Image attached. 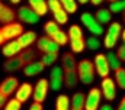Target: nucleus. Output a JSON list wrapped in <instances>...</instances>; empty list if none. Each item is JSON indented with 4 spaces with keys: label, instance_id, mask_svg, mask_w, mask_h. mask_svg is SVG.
<instances>
[{
    "label": "nucleus",
    "instance_id": "7ed1b4c3",
    "mask_svg": "<svg viewBox=\"0 0 125 110\" xmlns=\"http://www.w3.org/2000/svg\"><path fill=\"white\" fill-rule=\"evenodd\" d=\"M80 19H82V23L87 28L93 35L99 36V35H102V33H103V28H102V25L96 20L94 15L89 13V12H84V13H82Z\"/></svg>",
    "mask_w": 125,
    "mask_h": 110
},
{
    "label": "nucleus",
    "instance_id": "c85d7f7f",
    "mask_svg": "<svg viewBox=\"0 0 125 110\" xmlns=\"http://www.w3.org/2000/svg\"><path fill=\"white\" fill-rule=\"evenodd\" d=\"M68 39L70 41H76V39H80V38H83V30H82V28L79 26V25H71V26L68 28Z\"/></svg>",
    "mask_w": 125,
    "mask_h": 110
},
{
    "label": "nucleus",
    "instance_id": "4d7b16f0",
    "mask_svg": "<svg viewBox=\"0 0 125 110\" xmlns=\"http://www.w3.org/2000/svg\"><path fill=\"white\" fill-rule=\"evenodd\" d=\"M0 6H1V3H0Z\"/></svg>",
    "mask_w": 125,
    "mask_h": 110
},
{
    "label": "nucleus",
    "instance_id": "423d86ee",
    "mask_svg": "<svg viewBox=\"0 0 125 110\" xmlns=\"http://www.w3.org/2000/svg\"><path fill=\"white\" fill-rule=\"evenodd\" d=\"M48 90H50V82H48V80H45V78L38 80V82L33 87V101L44 103L45 99H47Z\"/></svg>",
    "mask_w": 125,
    "mask_h": 110
},
{
    "label": "nucleus",
    "instance_id": "6e6552de",
    "mask_svg": "<svg viewBox=\"0 0 125 110\" xmlns=\"http://www.w3.org/2000/svg\"><path fill=\"white\" fill-rule=\"evenodd\" d=\"M94 70L97 73V75H100L102 78H106L109 77V71H111V67H109V62H108V58L105 54H97L94 56Z\"/></svg>",
    "mask_w": 125,
    "mask_h": 110
},
{
    "label": "nucleus",
    "instance_id": "a19ab883",
    "mask_svg": "<svg viewBox=\"0 0 125 110\" xmlns=\"http://www.w3.org/2000/svg\"><path fill=\"white\" fill-rule=\"evenodd\" d=\"M29 110H42V103H36V101H33L31 104V107Z\"/></svg>",
    "mask_w": 125,
    "mask_h": 110
},
{
    "label": "nucleus",
    "instance_id": "de8ad7c7",
    "mask_svg": "<svg viewBox=\"0 0 125 110\" xmlns=\"http://www.w3.org/2000/svg\"><path fill=\"white\" fill-rule=\"evenodd\" d=\"M121 36H122V41H124V44H125V29L122 30V33H121Z\"/></svg>",
    "mask_w": 125,
    "mask_h": 110
},
{
    "label": "nucleus",
    "instance_id": "9b49d317",
    "mask_svg": "<svg viewBox=\"0 0 125 110\" xmlns=\"http://www.w3.org/2000/svg\"><path fill=\"white\" fill-rule=\"evenodd\" d=\"M19 85L21 84H19V80L16 77H7V78H4L0 82V93L4 94L6 97H9L10 94H13L18 90Z\"/></svg>",
    "mask_w": 125,
    "mask_h": 110
},
{
    "label": "nucleus",
    "instance_id": "cd10ccee",
    "mask_svg": "<svg viewBox=\"0 0 125 110\" xmlns=\"http://www.w3.org/2000/svg\"><path fill=\"white\" fill-rule=\"evenodd\" d=\"M58 59V52H45L41 55V61L45 67H51Z\"/></svg>",
    "mask_w": 125,
    "mask_h": 110
},
{
    "label": "nucleus",
    "instance_id": "e433bc0d",
    "mask_svg": "<svg viewBox=\"0 0 125 110\" xmlns=\"http://www.w3.org/2000/svg\"><path fill=\"white\" fill-rule=\"evenodd\" d=\"M21 107H22V103L18 99H10V100H7L4 110H21Z\"/></svg>",
    "mask_w": 125,
    "mask_h": 110
},
{
    "label": "nucleus",
    "instance_id": "2f4dec72",
    "mask_svg": "<svg viewBox=\"0 0 125 110\" xmlns=\"http://www.w3.org/2000/svg\"><path fill=\"white\" fill-rule=\"evenodd\" d=\"M106 58H108V62H109L111 70L116 71V70H119V68H121V61H119V58L116 56V54L109 52V54H106Z\"/></svg>",
    "mask_w": 125,
    "mask_h": 110
},
{
    "label": "nucleus",
    "instance_id": "c03bdc74",
    "mask_svg": "<svg viewBox=\"0 0 125 110\" xmlns=\"http://www.w3.org/2000/svg\"><path fill=\"white\" fill-rule=\"evenodd\" d=\"M99 110H114V107H112L109 103H106V104H102V106L99 107Z\"/></svg>",
    "mask_w": 125,
    "mask_h": 110
},
{
    "label": "nucleus",
    "instance_id": "4be33fe9",
    "mask_svg": "<svg viewBox=\"0 0 125 110\" xmlns=\"http://www.w3.org/2000/svg\"><path fill=\"white\" fill-rule=\"evenodd\" d=\"M70 103H71V107H73V109H84L86 96H84L82 91L74 93L73 97H70Z\"/></svg>",
    "mask_w": 125,
    "mask_h": 110
},
{
    "label": "nucleus",
    "instance_id": "5fc2aeb1",
    "mask_svg": "<svg viewBox=\"0 0 125 110\" xmlns=\"http://www.w3.org/2000/svg\"><path fill=\"white\" fill-rule=\"evenodd\" d=\"M122 1H124V6H125V0H122Z\"/></svg>",
    "mask_w": 125,
    "mask_h": 110
},
{
    "label": "nucleus",
    "instance_id": "09e8293b",
    "mask_svg": "<svg viewBox=\"0 0 125 110\" xmlns=\"http://www.w3.org/2000/svg\"><path fill=\"white\" fill-rule=\"evenodd\" d=\"M19 1H21V0H10V3H13V4H18Z\"/></svg>",
    "mask_w": 125,
    "mask_h": 110
},
{
    "label": "nucleus",
    "instance_id": "f03ea898",
    "mask_svg": "<svg viewBox=\"0 0 125 110\" xmlns=\"http://www.w3.org/2000/svg\"><path fill=\"white\" fill-rule=\"evenodd\" d=\"M0 32L1 35L4 36L6 41H13V39H18L25 30L22 23H18V22H13V23H7V25H3L0 28Z\"/></svg>",
    "mask_w": 125,
    "mask_h": 110
},
{
    "label": "nucleus",
    "instance_id": "c756f323",
    "mask_svg": "<svg viewBox=\"0 0 125 110\" xmlns=\"http://www.w3.org/2000/svg\"><path fill=\"white\" fill-rule=\"evenodd\" d=\"M44 32H45V35L47 36H52L54 33H57L58 30H60V26H58V23L55 22V20H50V22H47L45 25H44Z\"/></svg>",
    "mask_w": 125,
    "mask_h": 110
},
{
    "label": "nucleus",
    "instance_id": "6e6d98bb",
    "mask_svg": "<svg viewBox=\"0 0 125 110\" xmlns=\"http://www.w3.org/2000/svg\"><path fill=\"white\" fill-rule=\"evenodd\" d=\"M64 110H70V109H64Z\"/></svg>",
    "mask_w": 125,
    "mask_h": 110
},
{
    "label": "nucleus",
    "instance_id": "49530a36",
    "mask_svg": "<svg viewBox=\"0 0 125 110\" xmlns=\"http://www.w3.org/2000/svg\"><path fill=\"white\" fill-rule=\"evenodd\" d=\"M4 41H6V39H4V36L1 35V32H0V45H3V44H4Z\"/></svg>",
    "mask_w": 125,
    "mask_h": 110
},
{
    "label": "nucleus",
    "instance_id": "bb28decb",
    "mask_svg": "<svg viewBox=\"0 0 125 110\" xmlns=\"http://www.w3.org/2000/svg\"><path fill=\"white\" fill-rule=\"evenodd\" d=\"M51 38H52V41H54L58 46H64V45H67V42H68V35H67L64 30H61V29H60L57 33H54Z\"/></svg>",
    "mask_w": 125,
    "mask_h": 110
},
{
    "label": "nucleus",
    "instance_id": "1a4fd4ad",
    "mask_svg": "<svg viewBox=\"0 0 125 110\" xmlns=\"http://www.w3.org/2000/svg\"><path fill=\"white\" fill-rule=\"evenodd\" d=\"M100 99H102L100 88H92L87 93V96H86L84 110H99V107H100Z\"/></svg>",
    "mask_w": 125,
    "mask_h": 110
},
{
    "label": "nucleus",
    "instance_id": "72a5a7b5",
    "mask_svg": "<svg viewBox=\"0 0 125 110\" xmlns=\"http://www.w3.org/2000/svg\"><path fill=\"white\" fill-rule=\"evenodd\" d=\"M52 15H54V20H55L58 25H64V23H67V20H68V13H67L64 9H60V10L54 12Z\"/></svg>",
    "mask_w": 125,
    "mask_h": 110
},
{
    "label": "nucleus",
    "instance_id": "6ab92c4d",
    "mask_svg": "<svg viewBox=\"0 0 125 110\" xmlns=\"http://www.w3.org/2000/svg\"><path fill=\"white\" fill-rule=\"evenodd\" d=\"M29 1V7L38 15V16H44L48 12V4L45 0H28Z\"/></svg>",
    "mask_w": 125,
    "mask_h": 110
},
{
    "label": "nucleus",
    "instance_id": "473e14b6",
    "mask_svg": "<svg viewBox=\"0 0 125 110\" xmlns=\"http://www.w3.org/2000/svg\"><path fill=\"white\" fill-rule=\"evenodd\" d=\"M62 9L67 12V13H76L77 12V3L76 0H60Z\"/></svg>",
    "mask_w": 125,
    "mask_h": 110
},
{
    "label": "nucleus",
    "instance_id": "f257e3e1",
    "mask_svg": "<svg viewBox=\"0 0 125 110\" xmlns=\"http://www.w3.org/2000/svg\"><path fill=\"white\" fill-rule=\"evenodd\" d=\"M121 29H122V28H121V23H118V22H112V23L109 25V29H108V32H106V35H105V39H103V45H105L106 48H114V46L116 45L118 38H119V35L122 33Z\"/></svg>",
    "mask_w": 125,
    "mask_h": 110
},
{
    "label": "nucleus",
    "instance_id": "0eeeda50",
    "mask_svg": "<svg viewBox=\"0 0 125 110\" xmlns=\"http://www.w3.org/2000/svg\"><path fill=\"white\" fill-rule=\"evenodd\" d=\"M48 82H50V88L54 91L62 88V85H64V70H62V67H52Z\"/></svg>",
    "mask_w": 125,
    "mask_h": 110
},
{
    "label": "nucleus",
    "instance_id": "2eb2a0df",
    "mask_svg": "<svg viewBox=\"0 0 125 110\" xmlns=\"http://www.w3.org/2000/svg\"><path fill=\"white\" fill-rule=\"evenodd\" d=\"M44 68H45V65L42 64V61H32L22 68V71L26 77H33V75L41 74L44 71Z\"/></svg>",
    "mask_w": 125,
    "mask_h": 110
},
{
    "label": "nucleus",
    "instance_id": "dca6fc26",
    "mask_svg": "<svg viewBox=\"0 0 125 110\" xmlns=\"http://www.w3.org/2000/svg\"><path fill=\"white\" fill-rule=\"evenodd\" d=\"M18 41H19V44L22 45V48L25 49V48H29L33 42L38 41V36H36V33H35L33 30H25V32L18 38Z\"/></svg>",
    "mask_w": 125,
    "mask_h": 110
},
{
    "label": "nucleus",
    "instance_id": "603ef678",
    "mask_svg": "<svg viewBox=\"0 0 125 110\" xmlns=\"http://www.w3.org/2000/svg\"><path fill=\"white\" fill-rule=\"evenodd\" d=\"M109 1H111V3H112V1H116V0H109Z\"/></svg>",
    "mask_w": 125,
    "mask_h": 110
},
{
    "label": "nucleus",
    "instance_id": "aec40b11",
    "mask_svg": "<svg viewBox=\"0 0 125 110\" xmlns=\"http://www.w3.org/2000/svg\"><path fill=\"white\" fill-rule=\"evenodd\" d=\"M77 74H94V64L90 59H82L77 62Z\"/></svg>",
    "mask_w": 125,
    "mask_h": 110
},
{
    "label": "nucleus",
    "instance_id": "412c9836",
    "mask_svg": "<svg viewBox=\"0 0 125 110\" xmlns=\"http://www.w3.org/2000/svg\"><path fill=\"white\" fill-rule=\"evenodd\" d=\"M79 82V74L76 71H64V85L67 88H74Z\"/></svg>",
    "mask_w": 125,
    "mask_h": 110
},
{
    "label": "nucleus",
    "instance_id": "a18cd8bd",
    "mask_svg": "<svg viewBox=\"0 0 125 110\" xmlns=\"http://www.w3.org/2000/svg\"><path fill=\"white\" fill-rule=\"evenodd\" d=\"M102 1H103V0H90V3H92L93 6H99Z\"/></svg>",
    "mask_w": 125,
    "mask_h": 110
},
{
    "label": "nucleus",
    "instance_id": "9d476101",
    "mask_svg": "<svg viewBox=\"0 0 125 110\" xmlns=\"http://www.w3.org/2000/svg\"><path fill=\"white\" fill-rule=\"evenodd\" d=\"M36 48H38V51H41L42 54H45V52H58V51H60V46L52 41V38H50V36H47V35L38 38V41H36Z\"/></svg>",
    "mask_w": 125,
    "mask_h": 110
},
{
    "label": "nucleus",
    "instance_id": "f704fd0d",
    "mask_svg": "<svg viewBox=\"0 0 125 110\" xmlns=\"http://www.w3.org/2000/svg\"><path fill=\"white\" fill-rule=\"evenodd\" d=\"M86 46L90 49V51H97L100 48V41L96 38V36H89L86 39Z\"/></svg>",
    "mask_w": 125,
    "mask_h": 110
},
{
    "label": "nucleus",
    "instance_id": "a878e982",
    "mask_svg": "<svg viewBox=\"0 0 125 110\" xmlns=\"http://www.w3.org/2000/svg\"><path fill=\"white\" fill-rule=\"evenodd\" d=\"M70 46H71L73 54H80L86 48V39L80 38V39H76V41H70Z\"/></svg>",
    "mask_w": 125,
    "mask_h": 110
},
{
    "label": "nucleus",
    "instance_id": "f8f14e48",
    "mask_svg": "<svg viewBox=\"0 0 125 110\" xmlns=\"http://www.w3.org/2000/svg\"><path fill=\"white\" fill-rule=\"evenodd\" d=\"M32 94H33V87H32V84H29V82H22V85H19L18 90H16V97H15V99H18V100L23 104L25 101H28V100L31 99Z\"/></svg>",
    "mask_w": 125,
    "mask_h": 110
},
{
    "label": "nucleus",
    "instance_id": "58836bf2",
    "mask_svg": "<svg viewBox=\"0 0 125 110\" xmlns=\"http://www.w3.org/2000/svg\"><path fill=\"white\" fill-rule=\"evenodd\" d=\"M47 4H48V9H50L52 13H54V12H57V10H60V9H62L60 0H48V1H47Z\"/></svg>",
    "mask_w": 125,
    "mask_h": 110
},
{
    "label": "nucleus",
    "instance_id": "4c0bfd02",
    "mask_svg": "<svg viewBox=\"0 0 125 110\" xmlns=\"http://www.w3.org/2000/svg\"><path fill=\"white\" fill-rule=\"evenodd\" d=\"M79 81L83 84H92L94 81V74H79Z\"/></svg>",
    "mask_w": 125,
    "mask_h": 110
},
{
    "label": "nucleus",
    "instance_id": "3c124183",
    "mask_svg": "<svg viewBox=\"0 0 125 110\" xmlns=\"http://www.w3.org/2000/svg\"><path fill=\"white\" fill-rule=\"evenodd\" d=\"M70 110H84V109H73V107H71Z\"/></svg>",
    "mask_w": 125,
    "mask_h": 110
},
{
    "label": "nucleus",
    "instance_id": "37998d69",
    "mask_svg": "<svg viewBox=\"0 0 125 110\" xmlns=\"http://www.w3.org/2000/svg\"><path fill=\"white\" fill-rule=\"evenodd\" d=\"M116 110H125V96L121 99V101H119V104H118V109Z\"/></svg>",
    "mask_w": 125,
    "mask_h": 110
},
{
    "label": "nucleus",
    "instance_id": "5701e85b",
    "mask_svg": "<svg viewBox=\"0 0 125 110\" xmlns=\"http://www.w3.org/2000/svg\"><path fill=\"white\" fill-rule=\"evenodd\" d=\"M94 18L96 20L100 23V25H105V23H109L111 19H112V13L109 9H99L96 13H94Z\"/></svg>",
    "mask_w": 125,
    "mask_h": 110
},
{
    "label": "nucleus",
    "instance_id": "864d4df0",
    "mask_svg": "<svg viewBox=\"0 0 125 110\" xmlns=\"http://www.w3.org/2000/svg\"><path fill=\"white\" fill-rule=\"evenodd\" d=\"M124 22H125V12H124Z\"/></svg>",
    "mask_w": 125,
    "mask_h": 110
},
{
    "label": "nucleus",
    "instance_id": "39448f33",
    "mask_svg": "<svg viewBox=\"0 0 125 110\" xmlns=\"http://www.w3.org/2000/svg\"><path fill=\"white\" fill-rule=\"evenodd\" d=\"M100 91L103 94V97L108 100V101H112L116 99V82L115 80L106 77V78H102V84H100Z\"/></svg>",
    "mask_w": 125,
    "mask_h": 110
},
{
    "label": "nucleus",
    "instance_id": "4468645a",
    "mask_svg": "<svg viewBox=\"0 0 125 110\" xmlns=\"http://www.w3.org/2000/svg\"><path fill=\"white\" fill-rule=\"evenodd\" d=\"M22 45L19 44V41L16 39V41H9L7 44H4V46H3V55L6 56V58H12V56H16V55H19L22 52Z\"/></svg>",
    "mask_w": 125,
    "mask_h": 110
},
{
    "label": "nucleus",
    "instance_id": "79ce46f5",
    "mask_svg": "<svg viewBox=\"0 0 125 110\" xmlns=\"http://www.w3.org/2000/svg\"><path fill=\"white\" fill-rule=\"evenodd\" d=\"M6 103H7V97H6L4 94H1V93H0V109H1V107H4V106H6Z\"/></svg>",
    "mask_w": 125,
    "mask_h": 110
},
{
    "label": "nucleus",
    "instance_id": "ea45409f",
    "mask_svg": "<svg viewBox=\"0 0 125 110\" xmlns=\"http://www.w3.org/2000/svg\"><path fill=\"white\" fill-rule=\"evenodd\" d=\"M116 56L119 58V61L125 62V44H124V45H121V46L118 48V51H116Z\"/></svg>",
    "mask_w": 125,
    "mask_h": 110
},
{
    "label": "nucleus",
    "instance_id": "393cba45",
    "mask_svg": "<svg viewBox=\"0 0 125 110\" xmlns=\"http://www.w3.org/2000/svg\"><path fill=\"white\" fill-rule=\"evenodd\" d=\"M70 107H71L70 97L65 96V94H60L57 97V101H55V110H64V109H70Z\"/></svg>",
    "mask_w": 125,
    "mask_h": 110
},
{
    "label": "nucleus",
    "instance_id": "20e7f679",
    "mask_svg": "<svg viewBox=\"0 0 125 110\" xmlns=\"http://www.w3.org/2000/svg\"><path fill=\"white\" fill-rule=\"evenodd\" d=\"M18 15V19L23 23H28V25H33V23H38L39 22V18L33 10H32L29 6H21L16 12Z\"/></svg>",
    "mask_w": 125,
    "mask_h": 110
},
{
    "label": "nucleus",
    "instance_id": "7c9ffc66",
    "mask_svg": "<svg viewBox=\"0 0 125 110\" xmlns=\"http://www.w3.org/2000/svg\"><path fill=\"white\" fill-rule=\"evenodd\" d=\"M115 82H116V87L125 90V68H119L115 71Z\"/></svg>",
    "mask_w": 125,
    "mask_h": 110
},
{
    "label": "nucleus",
    "instance_id": "f3484780",
    "mask_svg": "<svg viewBox=\"0 0 125 110\" xmlns=\"http://www.w3.org/2000/svg\"><path fill=\"white\" fill-rule=\"evenodd\" d=\"M61 67L64 71H76L77 70V61H76L73 52H65L61 58Z\"/></svg>",
    "mask_w": 125,
    "mask_h": 110
},
{
    "label": "nucleus",
    "instance_id": "ddd939ff",
    "mask_svg": "<svg viewBox=\"0 0 125 110\" xmlns=\"http://www.w3.org/2000/svg\"><path fill=\"white\" fill-rule=\"evenodd\" d=\"M15 19H18L16 12L12 7H9V6H6V4L1 3V6H0V23H3V25L13 23Z\"/></svg>",
    "mask_w": 125,
    "mask_h": 110
},
{
    "label": "nucleus",
    "instance_id": "b1692460",
    "mask_svg": "<svg viewBox=\"0 0 125 110\" xmlns=\"http://www.w3.org/2000/svg\"><path fill=\"white\" fill-rule=\"evenodd\" d=\"M35 51L31 49V48H25V49H22V52L18 55L19 58H21V61H22V64H23V67L26 65V64H29L32 62L33 59H35Z\"/></svg>",
    "mask_w": 125,
    "mask_h": 110
},
{
    "label": "nucleus",
    "instance_id": "a211bd4d",
    "mask_svg": "<svg viewBox=\"0 0 125 110\" xmlns=\"http://www.w3.org/2000/svg\"><path fill=\"white\" fill-rule=\"evenodd\" d=\"M3 68H4V71H7V73H15V71H18V70H22V68H23V64H22V61H21V58L16 55V56L7 58L6 62L3 64Z\"/></svg>",
    "mask_w": 125,
    "mask_h": 110
},
{
    "label": "nucleus",
    "instance_id": "8fccbe9b",
    "mask_svg": "<svg viewBox=\"0 0 125 110\" xmlns=\"http://www.w3.org/2000/svg\"><path fill=\"white\" fill-rule=\"evenodd\" d=\"M79 1H80L82 4H86V3H87V1H90V0H79Z\"/></svg>",
    "mask_w": 125,
    "mask_h": 110
},
{
    "label": "nucleus",
    "instance_id": "c9c22d12",
    "mask_svg": "<svg viewBox=\"0 0 125 110\" xmlns=\"http://www.w3.org/2000/svg\"><path fill=\"white\" fill-rule=\"evenodd\" d=\"M109 10H111V13H121V12H125L124 1H122V0L112 1L111 6H109Z\"/></svg>",
    "mask_w": 125,
    "mask_h": 110
}]
</instances>
